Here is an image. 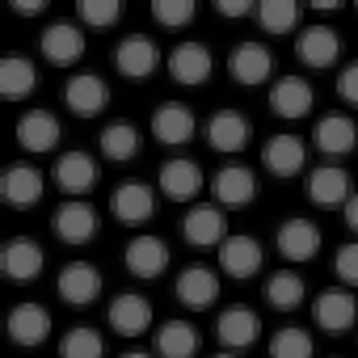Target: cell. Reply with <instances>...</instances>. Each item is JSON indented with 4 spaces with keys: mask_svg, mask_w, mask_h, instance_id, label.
Instances as JSON below:
<instances>
[{
    "mask_svg": "<svg viewBox=\"0 0 358 358\" xmlns=\"http://www.w3.org/2000/svg\"><path fill=\"white\" fill-rule=\"evenodd\" d=\"M341 215H345V224H350V232H358V190H354V199L341 207Z\"/></svg>",
    "mask_w": 358,
    "mask_h": 358,
    "instance_id": "44",
    "label": "cell"
},
{
    "mask_svg": "<svg viewBox=\"0 0 358 358\" xmlns=\"http://www.w3.org/2000/svg\"><path fill=\"white\" fill-rule=\"evenodd\" d=\"M278 253L287 262H312L320 253V228L312 220H303V215L282 220L278 224Z\"/></svg>",
    "mask_w": 358,
    "mask_h": 358,
    "instance_id": "16",
    "label": "cell"
},
{
    "mask_svg": "<svg viewBox=\"0 0 358 358\" xmlns=\"http://www.w3.org/2000/svg\"><path fill=\"white\" fill-rule=\"evenodd\" d=\"M308 199H312L316 207H324V211L345 207V203L354 199L350 173L337 169V164H320V169H312V177H308Z\"/></svg>",
    "mask_w": 358,
    "mask_h": 358,
    "instance_id": "10",
    "label": "cell"
},
{
    "mask_svg": "<svg viewBox=\"0 0 358 358\" xmlns=\"http://www.w3.org/2000/svg\"><path fill=\"white\" fill-rule=\"evenodd\" d=\"M262 257H266V249H262V241H253V236H228L224 245H220V270L228 274V278H253L257 270H262Z\"/></svg>",
    "mask_w": 358,
    "mask_h": 358,
    "instance_id": "17",
    "label": "cell"
},
{
    "mask_svg": "<svg viewBox=\"0 0 358 358\" xmlns=\"http://www.w3.org/2000/svg\"><path fill=\"white\" fill-rule=\"evenodd\" d=\"M262 164L274 177H295L308 164V148H303L299 135H270V143L262 148Z\"/></svg>",
    "mask_w": 358,
    "mask_h": 358,
    "instance_id": "27",
    "label": "cell"
},
{
    "mask_svg": "<svg viewBox=\"0 0 358 358\" xmlns=\"http://www.w3.org/2000/svg\"><path fill=\"white\" fill-rule=\"evenodd\" d=\"M337 93H341V101H345V106H354V110H358V59L341 68V76H337Z\"/></svg>",
    "mask_w": 358,
    "mask_h": 358,
    "instance_id": "41",
    "label": "cell"
},
{
    "mask_svg": "<svg viewBox=\"0 0 358 358\" xmlns=\"http://www.w3.org/2000/svg\"><path fill=\"white\" fill-rule=\"evenodd\" d=\"M59 358H106V337L89 324H76L59 341Z\"/></svg>",
    "mask_w": 358,
    "mask_h": 358,
    "instance_id": "35",
    "label": "cell"
},
{
    "mask_svg": "<svg viewBox=\"0 0 358 358\" xmlns=\"http://www.w3.org/2000/svg\"><path fill=\"white\" fill-rule=\"evenodd\" d=\"M38 47H43V55H47L51 64L68 68V64H76V59L85 55V30H80L76 22H51V26L43 30Z\"/></svg>",
    "mask_w": 358,
    "mask_h": 358,
    "instance_id": "15",
    "label": "cell"
},
{
    "mask_svg": "<svg viewBox=\"0 0 358 358\" xmlns=\"http://www.w3.org/2000/svg\"><path fill=\"white\" fill-rule=\"evenodd\" d=\"M55 291H59L64 303H72V308H89V303L101 295V274H97L93 262H68V266L59 270Z\"/></svg>",
    "mask_w": 358,
    "mask_h": 358,
    "instance_id": "8",
    "label": "cell"
},
{
    "mask_svg": "<svg viewBox=\"0 0 358 358\" xmlns=\"http://www.w3.org/2000/svg\"><path fill=\"white\" fill-rule=\"evenodd\" d=\"M93 182H97V160L89 152H80V148L59 152V160H55V186L64 194H89Z\"/></svg>",
    "mask_w": 358,
    "mask_h": 358,
    "instance_id": "21",
    "label": "cell"
},
{
    "mask_svg": "<svg viewBox=\"0 0 358 358\" xmlns=\"http://www.w3.org/2000/svg\"><path fill=\"white\" fill-rule=\"evenodd\" d=\"M257 22L266 34H291L299 22V5L295 0H262L257 5Z\"/></svg>",
    "mask_w": 358,
    "mask_h": 358,
    "instance_id": "37",
    "label": "cell"
},
{
    "mask_svg": "<svg viewBox=\"0 0 358 358\" xmlns=\"http://www.w3.org/2000/svg\"><path fill=\"white\" fill-rule=\"evenodd\" d=\"M199 354V329L190 320H164L156 329V358H194Z\"/></svg>",
    "mask_w": 358,
    "mask_h": 358,
    "instance_id": "31",
    "label": "cell"
},
{
    "mask_svg": "<svg viewBox=\"0 0 358 358\" xmlns=\"http://www.w3.org/2000/svg\"><path fill=\"white\" fill-rule=\"evenodd\" d=\"M215 337H220V345L232 354V350H245V345H253L257 337H262V316L253 312V308H228V312H220V320H215Z\"/></svg>",
    "mask_w": 358,
    "mask_h": 358,
    "instance_id": "19",
    "label": "cell"
},
{
    "mask_svg": "<svg viewBox=\"0 0 358 358\" xmlns=\"http://www.w3.org/2000/svg\"><path fill=\"white\" fill-rule=\"evenodd\" d=\"M118 358H156V354H148V350H127V354H118Z\"/></svg>",
    "mask_w": 358,
    "mask_h": 358,
    "instance_id": "45",
    "label": "cell"
},
{
    "mask_svg": "<svg viewBox=\"0 0 358 358\" xmlns=\"http://www.w3.org/2000/svg\"><path fill=\"white\" fill-rule=\"evenodd\" d=\"M156 186H160V194L173 199V203H190V199L203 190V169H199L190 156L164 160V164H160V177H156Z\"/></svg>",
    "mask_w": 358,
    "mask_h": 358,
    "instance_id": "9",
    "label": "cell"
},
{
    "mask_svg": "<svg viewBox=\"0 0 358 358\" xmlns=\"http://www.w3.org/2000/svg\"><path fill=\"white\" fill-rule=\"evenodd\" d=\"M211 68H215V59H211V51L203 43H177L169 51V76L177 85H186V89L207 85L211 80Z\"/></svg>",
    "mask_w": 358,
    "mask_h": 358,
    "instance_id": "7",
    "label": "cell"
},
{
    "mask_svg": "<svg viewBox=\"0 0 358 358\" xmlns=\"http://www.w3.org/2000/svg\"><path fill=\"white\" fill-rule=\"evenodd\" d=\"M59 97H64V106L76 118H97L110 106V85L97 72H76V76H68V85H64Z\"/></svg>",
    "mask_w": 358,
    "mask_h": 358,
    "instance_id": "1",
    "label": "cell"
},
{
    "mask_svg": "<svg viewBox=\"0 0 358 358\" xmlns=\"http://www.w3.org/2000/svg\"><path fill=\"white\" fill-rule=\"evenodd\" d=\"M139 148H143V131L135 127V122H110L106 131H101V156H110V160H135L139 156Z\"/></svg>",
    "mask_w": 358,
    "mask_h": 358,
    "instance_id": "33",
    "label": "cell"
},
{
    "mask_svg": "<svg viewBox=\"0 0 358 358\" xmlns=\"http://www.w3.org/2000/svg\"><path fill=\"white\" fill-rule=\"evenodd\" d=\"M9 337L17 345H43L51 337V312L43 303H17L9 312Z\"/></svg>",
    "mask_w": 358,
    "mask_h": 358,
    "instance_id": "29",
    "label": "cell"
},
{
    "mask_svg": "<svg viewBox=\"0 0 358 358\" xmlns=\"http://www.w3.org/2000/svg\"><path fill=\"white\" fill-rule=\"evenodd\" d=\"M76 13H80V22H85V26L106 30V26H114V22L122 17V5H118V0H80Z\"/></svg>",
    "mask_w": 358,
    "mask_h": 358,
    "instance_id": "39",
    "label": "cell"
},
{
    "mask_svg": "<svg viewBox=\"0 0 358 358\" xmlns=\"http://www.w3.org/2000/svg\"><path fill=\"white\" fill-rule=\"evenodd\" d=\"M34 89H38V68L26 55H5V59H0V93L13 97V101H22Z\"/></svg>",
    "mask_w": 358,
    "mask_h": 358,
    "instance_id": "32",
    "label": "cell"
},
{
    "mask_svg": "<svg viewBox=\"0 0 358 358\" xmlns=\"http://www.w3.org/2000/svg\"><path fill=\"white\" fill-rule=\"evenodd\" d=\"M194 131H199V118H194V110H190V106L169 101V106H160V110L152 114V135H156L160 143H169V148L190 143V139H194Z\"/></svg>",
    "mask_w": 358,
    "mask_h": 358,
    "instance_id": "20",
    "label": "cell"
},
{
    "mask_svg": "<svg viewBox=\"0 0 358 358\" xmlns=\"http://www.w3.org/2000/svg\"><path fill=\"white\" fill-rule=\"evenodd\" d=\"M17 143L26 152H55L59 148V118L51 110H26L17 118Z\"/></svg>",
    "mask_w": 358,
    "mask_h": 358,
    "instance_id": "24",
    "label": "cell"
},
{
    "mask_svg": "<svg viewBox=\"0 0 358 358\" xmlns=\"http://www.w3.org/2000/svg\"><path fill=\"white\" fill-rule=\"evenodd\" d=\"M312 354H316V341L299 324H287L270 337V358H312Z\"/></svg>",
    "mask_w": 358,
    "mask_h": 358,
    "instance_id": "36",
    "label": "cell"
},
{
    "mask_svg": "<svg viewBox=\"0 0 358 358\" xmlns=\"http://www.w3.org/2000/svg\"><path fill=\"white\" fill-rule=\"evenodd\" d=\"M312 143H316L324 156H345V152H354V143H358V127H354L350 114H337V110H333V114L316 118Z\"/></svg>",
    "mask_w": 358,
    "mask_h": 358,
    "instance_id": "25",
    "label": "cell"
},
{
    "mask_svg": "<svg viewBox=\"0 0 358 358\" xmlns=\"http://www.w3.org/2000/svg\"><path fill=\"white\" fill-rule=\"evenodd\" d=\"M333 270L345 287H358V241H345L337 253H333Z\"/></svg>",
    "mask_w": 358,
    "mask_h": 358,
    "instance_id": "40",
    "label": "cell"
},
{
    "mask_svg": "<svg viewBox=\"0 0 358 358\" xmlns=\"http://www.w3.org/2000/svg\"><path fill=\"white\" fill-rule=\"evenodd\" d=\"M207 143L215 152H241L249 143V118L236 110H220L207 118Z\"/></svg>",
    "mask_w": 358,
    "mask_h": 358,
    "instance_id": "30",
    "label": "cell"
},
{
    "mask_svg": "<svg viewBox=\"0 0 358 358\" xmlns=\"http://www.w3.org/2000/svg\"><path fill=\"white\" fill-rule=\"evenodd\" d=\"M43 9H47V0H13V13H22V17H34Z\"/></svg>",
    "mask_w": 358,
    "mask_h": 358,
    "instance_id": "43",
    "label": "cell"
},
{
    "mask_svg": "<svg viewBox=\"0 0 358 358\" xmlns=\"http://www.w3.org/2000/svg\"><path fill=\"white\" fill-rule=\"evenodd\" d=\"M43 190H47L43 173H38L34 164H26V160H17V164H9L5 173H0V199H5L13 211L34 207V203L43 199Z\"/></svg>",
    "mask_w": 358,
    "mask_h": 358,
    "instance_id": "4",
    "label": "cell"
},
{
    "mask_svg": "<svg viewBox=\"0 0 358 358\" xmlns=\"http://www.w3.org/2000/svg\"><path fill=\"white\" fill-rule=\"evenodd\" d=\"M122 266L135 278H160L164 266H169V245L160 236H135L122 253Z\"/></svg>",
    "mask_w": 358,
    "mask_h": 358,
    "instance_id": "26",
    "label": "cell"
},
{
    "mask_svg": "<svg viewBox=\"0 0 358 358\" xmlns=\"http://www.w3.org/2000/svg\"><path fill=\"white\" fill-rule=\"evenodd\" d=\"M51 228H55V236H59L64 245H89V241L97 236V211H93L89 203H64V207L55 211Z\"/></svg>",
    "mask_w": 358,
    "mask_h": 358,
    "instance_id": "28",
    "label": "cell"
},
{
    "mask_svg": "<svg viewBox=\"0 0 358 358\" xmlns=\"http://www.w3.org/2000/svg\"><path fill=\"white\" fill-rule=\"evenodd\" d=\"M228 72H232L236 85L257 89V85H266L274 76V55H270L266 43H236L232 55H228Z\"/></svg>",
    "mask_w": 358,
    "mask_h": 358,
    "instance_id": "2",
    "label": "cell"
},
{
    "mask_svg": "<svg viewBox=\"0 0 358 358\" xmlns=\"http://www.w3.org/2000/svg\"><path fill=\"white\" fill-rule=\"evenodd\" d=\"M114 68H118L122 76H131V80H148V76L160 68V47H156L152 38H143V34H131V38L118 43Z\"/></svg>",
    "mask_w": 358,
    "mask_h": 358,
    "instance_id": "12",
    "label": "cell"
},
{
    "mask_svg": "<svg viewBox=\"0 0 358 358\" xmlns=\"http://www.w3.org/2000/svg\"><path fill=\"white\" fill-rule=\"evenodd\" d=\"M211 190H215V203H220V207L241 211V207H249V203L257 199V173H253L249 164H224V169L215 173Z\"/></svg>",
    "mask_w": 358,
    "mask_h": 358,
    "instance_id": "5",
    "label": "cell"
},
{
    "mask_svg": "<svg viewBox=\"0 0 358 358\" xmlns=\"http://www.w3.org/2000/svg\"><path fill=\"white\" fill-rule=\"evenodd\" d=\"M295 55H299V64H308V68H329V64H337V55H341V38H337V30L333 26H308L299 38H295Z\"/></svg>",
    "mask_w": 358,
    "mask_h": 358,
    "instance_id": "22",
    "label": "cell"
},
{
    "mask_svg": "<svg viewBox=\"0 0 358 358\" xmlns=\"http://www.w3.org/2000/svg\"><path fill=\"white\" fill-rule=\"evenodd\" d=\"M177 299H182L190 312H207L220 299V274L211 266H186L177 274Z\"/></svg>",
    "mask_w": 358,
    "mask_h": 358,
    "instance_id": "11",
    "label": "cell"
},
{
    "mask_svg": "<svg viewBox=\"0 0 358 358\" xmlns=\"http://www.w3.org/2000/svg\"><path fill=\"white\" fill-rule=\"evenodd\" d=\"M211 358H236V354H228V350H224V354H211Z\"/></svg>",
    "mask_w": 358,
    "mask_h": 358,
    "instance_id": "46",
    "label": "cell"
},
{
    "mask_svg": "<svg viewBox=\"0 0 358 358\" xmlns=\"http://www.w3.org/2000/svg\"><path fill=\"white\" fill-rule=\"evenodd\" d=\"M182 236L194 245V249H220L224 241H228V220H224V211L220 207H194V211H186V220H182Z\"/></svg>",
    "mask_w": 358,
    "mask_h": 358,
    "instance_id": "14",
    "label": "cell"
},
{
    "mask_svg": "<svg viewBox=\"0 0 358 358\" xmlns=\"http://www.w3.org/2000/svg\"><path fill=\"white\" fill-rule=\"evenodd\" d=\"M312 316L324 333H345L358 320V299H354L350 287H324L312 303Z\"/></svg>",
    "mask_w": 358,
    "mask_h": 358,
    "instance_id": "3",
    "label": "cell"
},
{
    "mask_svg": "<svg viewBox=\"0 0 358 358\" xmlns=\"http://www.w3.org/2000/svg\"><path fill=\"white\" fill-rule=\"evenodd\" d=\"M262 295H266L270 308H278V312H295V308H303V278H299L295 270H278V274L266 278Z\"/></svg>",
    "mask_w": 358,
    "mask_h": 358,
    "instance_id": "34",
    "label": "cell"
},
{
    "mask_svg": "<svg viewBox=\"0 0 358 358\" xmlns=\"http://www.w3.org/2000/svg\"><path fill=\"white\" fill-rule=\"evenodd\" d=\"M110 211H114V220L118 224H143V220H152V211H156V190L148 186V182H122L114 194H110Z\"/></svg>",
    "mask_w": 358,
    "mask_h": 358,
    "instance_id": "13",
    "label": "cell"
},
{
    "mask_svg": "<svg viewBox=\"0 0 358 358\" xmlns=\"http://www.w3.org/2000/svg\"><path fill=\"white\" fill-rule=\"evenodd\" d=\"M152 17H156V26H164V30H182V26L194 22V0H156V5H152Z\"/></svg>",
    "mask_w": 358,
    "mask_h": 358,
    "instance_id": "38",
    "label": "cell"
},
{
    "mask_svg": "<svg viewBox=\"0 0 358 358\" xmlns=\"http://www.w3.org/2000/svg\"><path fill=\"white\" fill-rule=\"evenodd\" d=\"M43 266H47V253L30 236H13L5 249H0V270H5L9 282H34L43 274Z\"/></svg>",
    "mask_w": 358,
    "mask_h": 358,
    "instance_id": "6",
    "label": "cell"
},
{
    "mask_svg": "<svg viewBox=\"0 0 358 358\" xmlns=\"http://www.w3.org/2000/svg\"><path fill=\"white\" fill-rule=\"evenodd\" d=\"M110 329L122 333V337H143L152 329V303H148V295H135V291L114 295V303H110Z\"/></svg>",
    "mask_w": 358,
    "mask_h": 358,
    "instance_id": "18",
    "label": "cell"
},
{
    "mask_svg": "<svg viewBox=\"0 0 358 358\" xmlns=\"http://www.w3.org/2000/svg\"><path fill=\"white\" fill-rule=\"evenodd\" d=\"M220 17H249L253 13V5H249V0H220Z\"/></svg>",
    "mask_w": 358,
    "mask_h": 358,
    "instance_id": "42",
    "label": "cell"
},
{
    "mask_svg": "<svg viewBox=\"0 0 358 358\" xmlns=\"http://www.w3.org/2000/svg\"><path fill=\"white\" fill-rule=\"evenodd\" d=\"M316 106V93H312V85L303 80V76H278L274 80V89H270V110L278 114V118H303L308 110Z\"/></svg>",
    "mask_w": 358,
    "mask_h": 358,
    "instance_id": "23",
    "label": "cell"
}]
</instances>
